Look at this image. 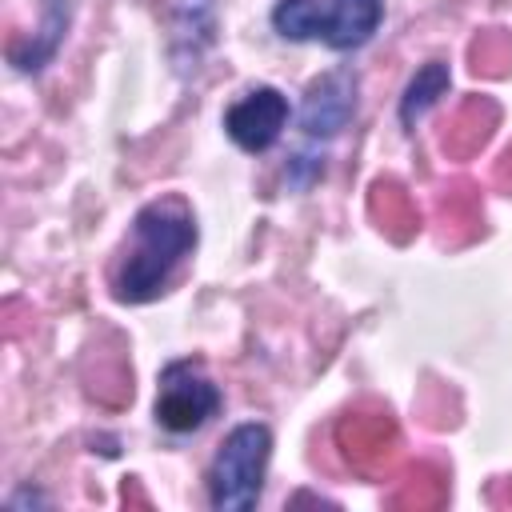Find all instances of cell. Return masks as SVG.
Here are the masks:
<instances>
[{
  "mask_svg": "<svg viewBox=\"0 0 512 512\" xmlns=\"http://www.w3.org/2000/svg\"><path fill=\"white\" fill-rule=\"evenodd\" d=\"M196 240V212L184 196L148 200L132 216L128 240L112 264V296L120 304H152L168 292L176 268L196 252Z\"/></svg>",
  "mask_w": 512,
  "mask_h": 512,
  "instance_id": "1",
  "label": "cell"
},
{
  "mask_svg": "<svg viewBox=\"0 0 512 512\" xmlns=\"http://www.w3.org/2000/svg\"><path fill=\"white\" fill-rule=\"evenodd\" d=\"M356 88H360V80L352 68H328L324 76H316L304 88L300 116H296L300 148L288 156V168H284V180L292 188H312L324 176V160H328L332 140L356 116Z\"/></svg>",
  "mask_w": 512,
  "mask_h": 512,
  "instance_id": "2",
  "label": "cell"
},
{
  "mask_svg": "<svg viewBox=\"0 0 512 512\" xmlns=\"http://www.w3.org/2000/svg\"><path fill=\"white\" fill-rule=\"evenodd\" d=\"M268 20L280 40H316L332 52H352L376 36L384 20V0H276Z\"/></svg>",
  "mask_w": 512,
  "mask_h": 512,
  "instance_id": "3",
  "label": "cell"
},
{
  "mask_svg": "<svg viewBox=\"0 0 512 512\" xmlns=\"http://www.w3.org/2000/svg\"><path fill=\"white\" fill-rule=\"evenodd\" d=\"M268 460H272V428L260 424V420L236 424L220 440L216 456L208 460V472H204L208 504L216 512H248V508H256V500L264 492Z\"/></svg>",
  "mask_w": 512,
  "mask_h": 512,
  "instance_id": "4",
  "label": "cell"
},
{
  "mask_svg": "<svg viewBox=\"0 0 512 512\" xmlns=\"http://www.w3.org/2000/svg\"><path fill=\"white\" fill-rule=\"evenodd\" d=\"M220 404L224 396L200 360H168L160 368L152 416L168 436H196L220 412Z\"/></svg>",
  "mask_w": 512,
  "mask_h": 512,
  "instance_id": "5",
  "label": "cell"
},
{
  "mask_svg": "<svg viewBox=\"0 0 512 512\" xmlns=\"http://www.w3.org/2000/svg\"><path fill=\"white\" fill-rule=\"evenodd\" d=\"M288 116H292L288 96H284L280 88H272V84H256V88H248L236 104H228V112H224V132H228V140H232L240 152L260 156V152H268V148L284 136Z\"/></svg>",
  "mask_w": 512,
  "mask_h": 512,
  "instance_id": "6",
  "label": "cell"
},
{
  "mask_svg": "<svg viewBox=\"0 0 512 512\" xmlns=\"http://www.w3.org/2000/svg\"><path fill=\"white\" fill-rule=\"evenodd\" d=\"M216 0H176L172 12V60L188 76L200 68L204 52L216 44Z\"/></svg>",
  "mask_w": 512,
  "mask_h": 512,
  "instance_id": "7",
  "label": "cell"
},
{
  "mask_svg": "<svg viewBox=\"0 0 512 512\" xmlns=\"http://www.w3.org/2000/svg\"><path fill=\"white\" fill-rule=\"evenodd\" d=\"M68 20H72V0H44V16H40V28H36V40L28 48H12V64L20 72H40L52 60V52L64 44Z\"/></svg>",
  "mask_w": 512,
  "mask_h": 512,
  "instance_id": "8",
  "label": "cell"
},
{
  "mask_svg": "<svg viewBox=\"0 0 512 512\" xmlns=\"http://www.w3.org/2000/svg\"><path fill=\"white\" fill-rule=\"evenodd\" d=\"M448 84H452V76H448V64L444 60H428L408 80V88L400 96V124H404V132H416V124L424 120V112L436 108L440 96H448Z\"/></svg>",
  "mask_w": 512,
  "mask_h": 512,
  "instance_id": "9",
  "label": "cell"
}]
</instances>
